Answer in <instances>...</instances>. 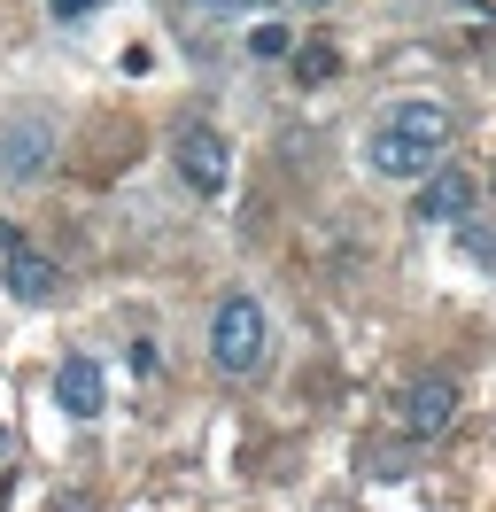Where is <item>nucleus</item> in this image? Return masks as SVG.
Here are the masks:
<instances>
[{"mask_svg":"<svg viewBox=\"0 0 496 512\" xmlns=\"http://www.w3.org/2000/svg\"><path fill=\"white\" fill-rule=\"evenodd\" d=\"M473 202H481V179L458 171V163H434L427 179H419V194H411V218L419 225H465Z\"/></svg>","mask_w":496,"mask_h":512,"instance_id":"nucleus-6","label":"nucleus"},{"mask_svg":"<svg viewBox=\"0 0 496 512\" xmlns=\"http://www.w3.org/2000/svg\"><path fill=\"white\" fill-rule=\"evenodd\" d=\"M334 70H341L334 47H295V78H303V86H326Z\"/></svg>","mask_w":496,"mask_h":512,"instance_id":"nucleus-10","label":"nucleus"},{"mask_svg":"<svg viewBox=\"0 0 496 512\" xmlns=\"http://www.w3.org/2000/svg\"><path fill=\"white\" fill-rule=\"evenodd\" d=\"M55 404H62L70 419H101V412H109V381H101V365H93V357H62Z\"/></svg>","mask_w":496,"mask_h":512,"instance_id":"nucleus-8","label":"nucleus"},{"mask_svg":"<svg viewBox=\"0 0 496 512\" xmlns=\"http://www.w3.org/2000/svg\"><path fill=\"white\" fill-rule=\"evenodd\" d=\"M47 8H55L62 24H78V16H93V8H101V0H47Z\"/></svg>","mask_w":496,"mask_h":512,"instance_id":"nucleus-12","label":"nucleus"},{"mask_svg":"<svg viewBox=\"0 0 496 512\" xmlns=\"http://www.w3.org/2000/svg\"><path fill=\"white\" fill-rule=\"evenodd\" d=\"M295 8H334V0H295Z\"/></svg>","mask_w":496,"mask_h":512,"instance_id":"nucleus-13","label":"nucleus"},{"mask_svg":"<svg viewBox=\"0 0 496 512\" xmlns=\"http://www.w3.org/2000/svg\"><path fill=\"white\" fill-rule=\"evenodd\" d=\"M264 357H272V319H264V303H256V295H225L210 311V365L225 381H248V373H264Z\"/></svg>","mask_w":496,"mask_h":512,"instance_id":"nucleus-1","label":"nucleus"},{"mask_svg":"<svg viewBox=\"0 0 496 512\" xmlns=\"http://www.w3.org/2000/svg\"><path fill=\"white\" fill-rule=\"evenodd\" d=\"M171 171H179L202 202H217V194L233 187V140L217 125H202V117H186V125L171 132Z\"/></svg>","mask_w":496,"mask_h":512,"instance_id":"nucleus-2","label":"nucleus"},{"mask_svg":"<svg viewBox=\"0 0 496 512\" xmlns=\"http://www.w3.org/2000/svg\"><path fill=\"white\" fill-rule=\"evenodd\" d=\"M458 404H465V396H458L450 373H419V381L396 396V427L411 435V443H434V435H450V427H458Z\"/></svg>","mask_w":496,"mask_h":512,"instance_id":"nucleus-4","label":"nucleus"},{"mask_svg":"<svg viewBox=\"0 0 496 512\" xmlns=\"http://www.w3.org/2000/svg\"><path fill=\"white\" fill-rule=\"evenodd\" d=\"M0 256H8V295H16V303H55V288H62L55 256H39L16 225H0Z\"/></svg>","mask_w":496,"mask_h":512,"instance_id":"nucleus-7","label":"nucleus"},{"mask_svg":"<svg viewBox=\"0 0 496 512\" xmlns=\"http://www.w3.org/2000/svg\"><path fill=\"white\" fill-rule=\"evenodd\" d=\"M62 156V132L39 117V109H16V117H0V179L8 187H39Z\"/></svg>","mask_w":496,"mask_h":512,"instance_id":"nucleus-3","label":"nucleus"},{"mask_svg":"<svg viewBox=\"0 0 496 512\" xmlns=\"http://www.w3.org/2000/svg\"><path fill=\"white\" fill-rule=\"evenodd\" d=\"M365 163L380 171V179H403V187H419L434 163H442V140H427V132H411V125H396V117H388V125L365 140Z\"/></svg>","mask_w":496,"mask_h":512,"instance_id":"nucleus-5","label":"nucleus"},{"mask_svg":"<svg viewBox=\"0 0 496 512\" xmlns=\"http://www.w3.org/2000/svg\"><path fill=\"white\" fill-rule=\"evenodd\" d=\"M248 55H256V63H287V55H295V32H287L279 16H256V24H248Z\"/></svg>","mask_w":496,"mask_h":512,"instance_id":"nucleus-9","label":"nucleus"},{"mask_svg":"<svg viewBox=\"0 0 496 512\" xmlns=\"http://www.w3.org/2000/svg\"><path fill=\"white\" fill-rule=\"evenodd\" d=\"M0 450H8V435H0Z\"/></svg>","mask_w":496,"mask_h":512,"instance_id":"nucleus-14","label":"nucleus"},{"mask_svg":"<svg viewBox=\"0 0 496 512\" xmlns=\"http://www.w3.org/2000/svg\"><path fill=\"white\" fill-rule=\"evenodd\" d=\"M465 256H481V264H496V233H489V225H473V218H465Z\"/></svg>","mask_w":496,"mask_h":512,"instance_id":"nucleus-11","label":"nucleus"}]
</instances>
